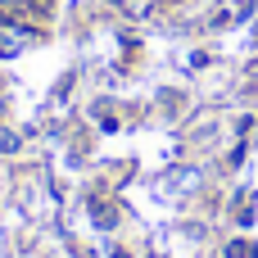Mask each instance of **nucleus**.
<instances>
[{"label":"nucleus","instance_id":"nucleus-1","mask_svg":"<svg viewBox=\"0 0 258 258\" xmlns=\"http://www.w3.org/2000/svg\"><path fill=\"white\" fill-rule=\"evenodd\" d=\"M27 41H36V32H32L27 23H18V18H0V59L18 54Z\"/></svg>","mask_w":258,"mask_h":258}]
</instances>
